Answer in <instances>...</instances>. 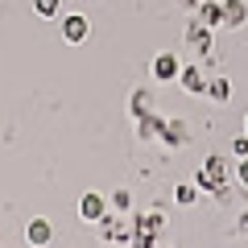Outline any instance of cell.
<instances>
[{"label":"cell","instance_id":"cell-13","mask_svg":"<svg viewBox=\"0 0 248 248\" xmlns=\"http://www.w3.org/2000/svg\"><path fill=\"white\" fill-rule=\"evenodd\" d=\"M207 95H211L215 104H228V99H232V87H228V79H211V83H207Z\"/></svg>","mask_w":248,"mask_h":248},{"label":"cell","instance_id":"cell-3","mask_svg":"<svg viewBox=\"0 0 248 248\" xmlns=\"http://www.w3.org/2000/svg\"><path fill=\"white\" fill-rule=\"evenodd\" d=\"M161 128H166V116L153 108V112H145V116H137V137L141 141H161Z\"/></svg>","mask_w":248,"mask_h":248},{"label":"cell","instance_id":"cell-5","mask_svg":"<svg viewBox=\"0 0 248 248\" xmlns=\"http://www.w3.org/2000/svg\"><path fill=\"white\" fill-rule=\"evenodd\" d=\"M186 46L190 50H199V54H207L211 50V25H203V21H190V29H186Z\"/></svg>","mask_w":248,"mask_h":248},{"label":"cell","instance_id":"cell-1","mask_svg":"<svg viewBox=\"0 0 248 248\" xmlns=\"http://www.w3.org/2000/svg\"><path fill=\"white\" fill-rule=\"evenodd\" d=\"M228 182H232V166L223 157H207L203 170H199V178H195V186H199V190H207V195H223Z\"/></svg>","mask_w":248,"mask_h":248},{"label":"cell","instance_id":"cell-22","mask_svg":"<svg viewBox=\"0 0 248 248\" xmlns=\"http://www.w3.org/2000/svg\"><path fill=\"white\" fill-rule=\"evenodd\" d=\"M236 228H240V232L248 236V211H240V223H236Z\"/></svg>","mask_w":248,"mask_h":248},{"label":"cell","instance_id":"cell-18","mask_svg":"<svg viewBox=\"0 0 248 248\" xmlns=\"http://www.w3.org/2000/svg\"><path fill=\"white\" fill-rule=\"evenodd\" d=\"M112 207H116V211H128V207H133V195H128V190H116V195H112Z\"/></svg>","mask_w":248,"mask_h":248},{"label":"cell","instance_id":"cell-10","mask_svg":"<svg viewBox=\"0 0 248 248\" xmlns=\"http://www.w3.org/2000/svg\"><path fill=\"white\" fill-rule=\"evenodd\" d=\"M195 17L203 21V25H211V29H219L223 25V4H215V0H203L195 9Z\"/></svg>","mask_w":248,"mask_h":248},{"label":"cell","instance_id":"cell-15","mask_svg":"<svg viewBox=\"0 0 248 248\" xmlns=\"http://www.w3.org/2000/svg\"><path fill=\"white\" fill-rule=\"evenodd\" d=\"M153 236H157V232H145V228H137L133 236H128V244H133V248H153Z\"/></svg>","mask_w":248,"mask_h":248},{"label":"cell","instance_id":"cell-17","mask_svg":"<svg viewBox=\"0 0 248 248\" xmlns=\"http://www.w3.org/2000/svg\"><path fill=\"white\" fill-rule=\"evenodd\" d=\"M137 228H145V232H161V215H137Z\"/></svg>","mask_w":248,"mask_h":248},{"label":"cell","instance_id":"cell-23","mask_svg":"<svg viewBox=\"0 0 248 248\" xmlns=\"http://www.w3.org/2000/svg\"><path fill=\"white\" fill-rule=\"evenodd\" d=\"M244 133H248V120H244Z\"/></svg>","mask_w":248,"mask_h":248},{"label":"cell","instance_id":"cell-19","mask_svg":"<svg viewBox=\"0 0 248 248\" xmlns=\"http://www.w3.org/2000/svg\"><path fill=\"white\" fill-rule=\"evenodd\" d=\"M232 153H236V157H248V133H244V137H236V141H232Z\"/></svg>","mask_w":248,"mask_h":248},{"label":"cell","instance_id":"cell-14","mask_svg":"<svg viewBox=\"0 0 248 248\" xmlns=\"http://www.w3.org/2000/svg\"><path fill=\"white\" fill-rule=\"evenodd\" d=\"M33 9H37V17H42V21H50V17H58L62 4H58V0H33Z\"/></svg>","mask_w":248,"mask_h":248},{"label":"cell","instance_id":"cell-4","mask_svg":"<svg viewBox=\"0 0 248 248\" xmlns=\"http://www.w3.org/2000/svg\"><path fill=\"white\" fill-rule=\"evenodd\" d=\"M79 215H83L87 223H99V219L108 215V199H104V195H83V199H79Z\"/></svg>","mask_w":248,"mask_h":248},{"label":"cell","instance_id":"cell-12","mask_svg":"<svg viewBox=\"0 0 248 248\" xmlns=\"http://www.w3.org/2000/svg\"><path fill=\"white\" fill-rule=\"evenodd\" d=\"M133 116H145V112H153V87H137L133 91Z\"/></svg>","mask_w":248,"mask_h":248},{"label":"cell","instance_id":"cell-20","mask_svg":"<svg viewBox=\"0 0 248 248\" xmlns=\"http://www.w3.org/2000/svg\"><path fill=\"white\" fill-rule=\"evenodd\" d=\"M240 182L248 186V157H240Z\"/></svg>","mask_w":248,"mask_h":248},{"label":"cell","instance_id":"cell-6","mask_svg":"<svg viewBox=\"0 0 248 248\" xmlns=\"http://www.w3.org/2000/svg\"><path fill=\"white\" fill-rule=\"evenodd\" d=\"M161 141L170 145V149H182L186 141H190V128H186V120H166V128H161Z\"/></svg>","mask_w":248,"mask_h":248},{"label":"cell","instance_id":"cell-21","mask_svg":"<svg viewBox=\"0 0 248 248\" xmlns=\"http://www.w3.org/2000/svg\"><path fill=\"white\" fill-rule=\"evenodd\" d=\"M178 4H182V9H186V13H195V9H199V4H203V0H178Z\"/></svg>","mask_w":248,"mask_h":248},{"label":"cell","instance_id":"cell-9","mask_svg":"<svg viewBox=\"0 0 248 248\" xmlns=\"http://www.w3.org/2000/svg\"><path fill=\"white\" fill-rule=\"evenodd\" d=\"M178 83H182V91H190V95H207V83H203V71H199V66H182Z\"/></svg>","mask_w":248,"mask_h":248},{"label":"cell","instance_id":"cell-16","mask_svg":"<svg viewBox=\"0 0 248 248\" xmlns=\"http://www.w3.org/2000/svg\"><path fill=\"white\" fill-rule=\"evenodd\" d=\"M174 199H178L182 207H190V203L199 199V186H178V190H174Z\"/></svg>","mask_w":248,"mask_h":248},{"label":"cell","instance_id":"cell-7","mask_svg":"<svg viewBox=\"0 0 248 248\" xmlns=\"http://www.w3.org/2000/svg\"><path fill=\"white\" fill-rule=\"evenodd\" d=\"M248 21V4L244 0H223V29H240Z\"/></svg>","mask_w":248,"mask_h":248},{"label":"cell","instance_id":"cell-8","mask_svg":"<svg viewBox=\"0 0 248 248\" xmlns=\"http://www.w3.org/2000/svg\"><path fill=\"white\" fill-rule=\"evenodd\" d=\"M62 37L71 46H79L83 37H87V17H79V13H75V17H62Z\"/></svg>","mask_w":248,"mask_h":248},{"label":"cell","instance_id":"cell-11","mask_svg":"<svg viewBox=\"0 0 248 248\" xmlns=\"http://www.w3.org/2000/svg\"><path fill=\"white\" fill-rule=\"evenodd\" d=\"M25 236H29V244H33V248H46V244H50V236H54V228L46 219H33L25 228Z\"/></svg>","mask_w":248,"mask_h":248},{"label":"cell","instance_id":"cell-2","mask_svg":"<svg viewBox=\"0 0 248 248\" xmlns=\"http://www.w3.org/2000/svg\"><path fill=\"white\" fill-rule=\"evenodd\" d=\"M178 75H182V62H178L174 50H161L157 58H153V79L157 83H174Z\"/></svg>","mask_w":248,"mask_h":248}]
</instances>
